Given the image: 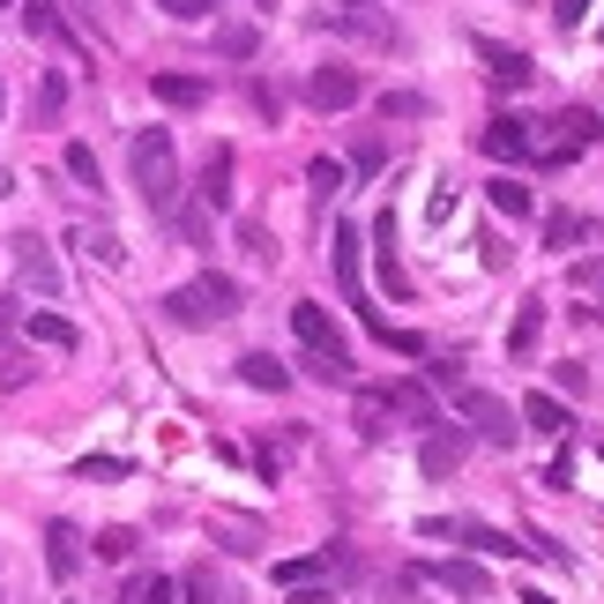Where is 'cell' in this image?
<instances>
[{
  "label": "cell",
  "instance_id": "1",
  "mask_svg": "<svg viewBox=\"0 0 604 604\" xmlns=\"http://www.w3.org/2000/svg\"><path fill=\"white\" fill-rule=\"evenodd\" d=\"M128 179H134V194H142L157 216L179 210V150H173V128H142V134H134V142H128Z\"/></svg>",
  "mask_w": 604,
  "mask_h": 604
},
{
  "label": "cell",
  "instance_id": "2",
  "mask_svg": "<svg viewBox=\"0 0 604 604\" xmlns=\"http://www.w3.org/2000/svg\"><path fill=\"white\" fill-rule=\"evenodd\" d=\"M232 313H239V284L232 276H194V284L165 292V321H179V329H216Z\"/></svg>",
  "mask_w": 604,
  "mask_h": 604
},
{
  "label": "cell",
  "instance_id": "3",
  "mask_svg": "<svg viewBox=\"0 0 604 604\" xmlns=\"http://www.w3.org/2000/svg\"><path fill=\"white\" fill-rule=\"evenodd\" d=\"M455 411L477 426V440H493V448H516V403L508 395H493V389H471V381H455Z\"/></svg>",
  "mask_w": 604,
  "mask_h": 604
},
{
  "label": "cell",
  "instance_id": "4",
  "mask_svg": "<svg viewBox=\"0 0 604 604\" xmlns=\"http://www.w3.org/2000/svg\"><path fill=\"white\" fill-rule=\"evenodd\" d=\"M15 247V276L38 292V299H60V261H52V247H45L38 232H23V239H8Z\"/></svg>",
  "mask_w": 604,
  "mask_h": 604
},
{
  "label": "cell",
  "instance_id": "5",
  "mask_svg": "<svg viewBox=\"0 0 604 604\" xmlns=\"http://www.w3.org/2000/svg\"><path fill=\"white\" fill-rule=\"evenodd\" d=\"M358 97H366L358 68H313V75H306V105H313V112H351Z\"/></svg>",
  "mask_w": 604,
  "mask_h": 604
},
{
  "label": "cell",
  "instance_id": "6",
  "mask_svg": "<svg viewBox=\"0 0 604 604\" xmlns=\"http://www.w3.org/2000/svg\"><path fill=\"white\" fill-rule=\"evenodd\" d=\"M292 329H299V344L313 351V358H351V351H344V329H336V313H329V306L299 299V306H292Z\"/></svg>",
  "mask_w": 604,
  "mask_h": 604
},
{
  "label": "cell",
  "instance_id": "7",
  "mask_svg": "<svg viewBox=\"0 0 604 604\" xmlns=\"http://www.w3.org/2000/svg\"><path fill=\"white\" fill-rule=\"evenodd\" d=\"M463 455H471V433H463V426H433L426 448H418V471H426V477H455V471H463Z\"/></svg>",
  "mask_w": 604,
  "mask_h": 604
},
{
  "label": "cell",
  "instance_id": "8",
  "mask_svg": "<svg viewBox=\"0 0 604 604\" xmlns=\"http://www.w3.org/2000/svg\"><path fill=\"white\" fill-rule=\"evenodd\" d=\"M471 52L477 60H485V75H493V83H530V75H537V60H530V52H522V45H500V38H471Z\"/></svg>",
  "mask_w": 604,
  "mask_h": 604
},
{
  "label": "cell",
  "instance_id": "9",
  "mask_svg": "<svg viewBox=\"0 0 604 604\" xmlns=\"http://www.w3.org/2000/svg\"><path fill=\"white\" fill-rule=\"evenodd\" d=\"M75 567H83L75 522H45V575H52V582H75Z\"/></svg>",
  "mask_w": 604,
  "mask_h": 604
},
{
  "label": "cell",
  "instance_id": "10",
  "mask_svg": "<svg viewBox=\"0 0 604 604\" xmlns=\"http://www.w3.org/2000/svg\"><path fill=\"white\" fill-rule=\"evenodd\" d=\"M597 112H582V105H567L560 112V142H553V150H545V165H567V157H575V150H590V142H597Z\"/></svg>",
  "mask_w": 604,
  "mask_h": 604
},
{
  "label": "cell",
  "instance_id": "11",
  "mask_svg": "<svg viewBox=\"0 0 604 604\" xmlns=\"http://www.w3.org/2000/svg\"><path fill=\"white\" fill-rule=\"evenodd\" d=\"M23 336H31V344H45V351H75L83 344V336H75V321H68V313H23Z\"/></svg>",
  "mask_w": 604,
  "mask_h": 604
},
{
  "label": "cell",
  "instance_id": "12",
  "mask_svg": "<svg viewBox=\"0 0 604 604\" xmlns=\"http://www.w3.org/2000/svg\"><path fill=\"white\" fill-rule=\"evenodd\" d=\"M477 150L485 157H530V120H485Z\"/></svg>",
  "mask_w": 604,
  "mask_h": 604
},
{
  "label": "cell",
  "instance_id": "13",
  "mask_svg": "<svg viewBox=\"0 0 604 604\" xmlns=\"http://www.w3.org/2000/svg\"><path fill=\"white\" fill-rule=\"evenodd\" d=\"M381 395H389V411H395V418H411V426H440V411H433V395L418 389V381H389Z\"/></svg>",
  "mask_w": 604,
  "mask_h": 604
},
{
  "label": "cell",
  "instance_id": "14",
  "mask_svg": "<svg viewBox=\"0 0 604 604\" xmlns=\"http://www.w3.org/2000/svg\"><path fill=\"white\" fill-rule=\"evenodd\" d=\"M239 381L261 389V395H284V389H292V366H276L269 351H247V358H239Z\"/></svg>",
  "mask_w": 604,
  "mask_h": 604
},
{
  "label": "cell",
  "instance_id": "15",
  "mask_svg": "<svg viewBox=\"0 0 604 604\" xmlns=\"http://www.w3.org/2000/svg\"><path fill=\"white\" fill-rule=\"evenodd\" d=\"M522 418H530V433H545V440H567V403L560 395H522Z\"/></svg>",
  "mask_w": 604,
  "mask_h": 604
},
{
  "label": "cell",
  "instance_id": "16",
  "mask_svg": "<svg viewBox=\"0 0 604 604\" xmlns=\"http://www.w3.org/2000/svg\"><path fill=\"white\" fill-rule=\"evenodd\" d=\"M433 582L455 590V597H485V590H493V575H485L477 560H440V567H433Z\"/></svg>",
  "mask_w": 604,
  "mask_h": 604
},
{
  "label": "cell",
  "instance_id": "17",
  "mask_svg": "<svg viewBox=\"0 0 604 604\" xmlns=\"http://www.w3.org/2000/svg\"><path fill=\"white\" fill-rule=\"evenodd\" d=\"M202 202H210V210H232V150H224V142L202 157Z\"/></svg>",
  "mask_w": 604,
  "mask_h": 604
},
{
  "label": "cell",
  "instance_id": "18",
  "mask_svg": "<svg viewBox=\"0 0 604 604\" xmlns=\"http://www.w3.org/2000/svg\"><path fill=\"white\" fill-rule=\"evenodd\" d=\"M374 254H381V284H389L395 299H403L411 284H403V269H395V210H381V216H374Z\"/></svg>",
  "mask_w": 604,
  "mask_h": 604
},
{
  "label": "cell",
  "instance_id": "19",
  "mask_svg": "<svg viewBox=\"0 0 604 604\" xmlns=\"http://www.w3.org/2000/svg\"><path fill=\"white\" fill-rule=\"evenodd\" d=\"M157 105H173V112H194V105H202V97H210V83H202V75H157Z\"/></svg>",
  "mask_w": 604,
  "mask_h": 604
},
{
  "label": "cell",
  "instance_id": "20",
  "mask_svg": "<svg viewBox=\"0 0 604 604\" xmlns=\"http://www.w3.org/2000/svg\"><path fill=\"white\" fill-rule=\"evenodd\" d=\"M23 31H31V38H52V45H75V38H68V23H60V8H52V0H23Z\"/></svg>",
  "mask_w": 604,
  "mask_h": 604
},
{
  "label": "cell",
  "instance_id": "21",
  "mask_svg": "<svg viewBox=\"0 0 604 604\" xmlns=\"http://www.w3.org/2000/svg\"><path fill=\"white\" fill-rule=\"evenodd\" d=\"M389 418H395V411H389V395H381V389H366V395H358V418H351V426H358V440H381V433H389Z\"/></svg>",
  "mask_w": 604,
  "mask_h": 604
},
{
  "label": "cell",
  "instance_id": "22",
  "mask_svg": "<svg viewBox=\"0 0 604 604\" xmlns=\"http://www.w3.org/2000/svg\"><path fill=\"white\" fill-rule=\"evenodd\" d=\"M216 52H224V60H254L261 31H254V23H216Z\"/></svg>",
  "mask_w": 604,
  "mask_h": 604
},
{
  "label": "cell",
  "instance_id": "23",
  "mask_svg": "<svg viewBox=\"0 0 604 604\" xmlns=\"http://www.w3.org/2000/svg\"><path fill=\"white\" fill-rule=\"evenodd\" d=\"M485 194H493V210H500V216H530V210H537V194H530L522 179H493Z\"/></svg>",
  "mask_w": 604,
  "mask_h": 604
},
{
  "label": "cell",
  "instance_id": "24",
  "mask_svg": "<svg viewBox=\"0 0 604 604\" xmlns=\"http://www.w3.org/2000/svg\"><path fill=\"white\" fill-rule=\"evenodd\" d=\"M537 336H545V306H522L516 329H508V351H516V358H530V351H537Z\"/></svg>",
  "mask_w": 604,
  "mask_h": 604
},
{
  "label": "cell",
  "instance_id": "25",
  "mask_svg": "<svg viewBox=\"0 0 604 604\" xmlns=\"http://www.w3.org/2000/svg\"><path fill=\"white\" fill-rule=\"evenodd\" d=\"M128 604H179V582H173V575H134Z\"/></svg>",
  "mask_w": 604,
  "mask_h": 604
},
{
  "label": "cell",
  "instance_id": "26",
  "mask_svg": "<svg viewBox=\"0 0 604 604\" xmlns=\"http://www.w3.org/2000/svg\"><path fill=\"white\" fill-rule=\"evenodd\" d=\"M329 560H336V553H313V560H284V567H276V590H306V582H313V575H321Z\"/></svg>",
  "mask_w": 604,
  "mask_h": 604
},
{
  "label": "cell",
  "instance_id": "27",
  "mask_svg": "<svg viewBox=\"0 0 604 604\" xmlns=\"http://www.w3.org/2000/svg\"><path fill=\"white\" fill-rule=\"evenodd\" d=\"M582 232H590V224H582V216H567V210H553V216H545V247H575Z\"/></svg>",
  "mask_w": 604,
  "mask_h": 604
},
{
  "label": "cell",
  "instance_id": "28",
  "mask_svg": "<svg viewBox=\"0 0 604 604\" xmlns=\"http://www.w3.org/2000/svg\"><path fill=\"white\" fill-rule=\"evenodd\" d=\"M60 105H68V75H45L38 83V120H60Z\"/></svg>",
  "mask_w": 604,
  "mask_h": 604
},
{
  "label": "cell",
  "instance_id": "29",
  "mask_svg": "<svg viewBox=\"0 0 604 604\" xmlns=\"http://www.w3.org/2000/svg\"><path fill=\"white\" fill-rule=\"evenodd\" d=\"M306 179H313V194H336V187H344V165H336V157H313Z\"/></svg>",
  "mask_w": 604,
  "mask_h": 604
},
{
  "label": "cell",
  "instance_id": "30",
  "mask_svg": "<svg viewBox=\"0 0 604 604\" xmlns=\"http://www.w3.org/2000/svg\"><path fill=\"white\" fill-rule=\"evenodd\" d=\"M157 8H165L173 23H202V15H216V8H224V0H157Z\"/></svg>",
  "mask_w": 604,
  "mask_h": 604
},
{
  "label": "cell",
  "instance_id": "31",
  "mask_svg": "<svg viewBox=\"0 0 604 604\" xmlns=\"http://www.w3.org/2000/svg\"><path fill=\"white\" fill-rule=\"evenodd\" d=\"M75 247H83L90 261H120V239H112V232H75Z\"/></svg>",
  "mask_w": 604,
  "mask_h": 604
},
{
  "label": "cell",
  "instance_id": "32",
  "mask_svg": "<svg viewBox=\"0 0 604 604\" xmlns=\"http://www.w3.org/2000/svg\"><path fill=\"white\" fill-rule=\"evenodd\" d=\"M381 112H389V120H418V112H426V97H411V90H389V97H381Z\"/></svg>",
  "mask_w": 604,
  "mask_h": 604
},
{
  "label": "cell",
  "instance_id": "33",
  "mask_svg": "<svg viewBox=\"0 0 604 604\" xmlns=\"http://www.w3.org/2000/svg\"><path fill=\"white\" fill-rule=\"evenodd\" d=\"M68 173L83 179V187H97V157H90V142H68Z\"/></svg>",
  "mask_w": 604,
  "mask_h": 604
},
{
  "label": "cell",
  "instance_id": "34",
  "mask_svg": "<svg viewBox=\"0 0 604 604\" xmlns=\"http://www.w3.org/2000/svg\"><path fill=\"white\" fill-rule=\"evenodd\" d=\"M134 553V530H105V537H97V560H128Z\"/></svg>",
  "mask_w": 604,
  "mask_h": 604
},
{
  "label": "cell",
  "instance_id": "35",
  "mask_svg": "<svg viewBox=\"0 0 604 604\" xmlns=\"http://www.w3.org/2000/svg\"><path fill=\"white\" fill-rule=\"evenodd\" d=\"M590 8H597V0H553V23L575 31V23H590Z\"/></svg>",
  "mask_w": 604,
  "mask_h": 604
},
{
  "label": "cell",
  "instance_id": "36",
  "mask_svg": "<svg viewBox=\"0 0 604 604\" xmlns=\"http://www.w3.org/2000/svg\"><path fill=\"white\" fill-rule=\"evenodd\" d=\"M179 604H216V582L210 575H187V582H179Z\"/></svg>",
  "mask_w": 604,
  "mask_h": 604
},
{
  "label": "cell",
  "instance_id": "37",
  "mask_svg": "<svg viewBox=\"0 0 604 604\" xmlns=\"http://www.w3.org/2000/svg\"><path fill=\"white\" fill-rule=\"evenodd\" d=\"M448 210H455V194H448V187H433V202H426V224H448Z\"/></svg>",
  "mask_w": 604,
  "mask_h": 604
},
{
  "label": "cell",
  "instance_id": "38",
  "mask_svg": "<svg viewBox=\"0 0 604 604\" xmlns=\"http://www.w3.org/2000/svg\"><path fill=\"white\" fill-rule=\"evenodd\" d=\"M83 477H128V463H112V455H90Z\"/></svg>",
  "mask_w": 604,
  "mask_h": 604
},
{
  "label": "cell",
  "instance_id": "39",
  "mask_svg": "<svg viewBox=\"0 0 604 604\" xmlns=\"http://www.w3.org/2000/svg\"><path fill=\"white\" fill-rule=\"evenodd\" d=\"M8 329H15V299H0V336H8Z\"/></svg>",
  "mask_w": 604,
  "mask_h": 604
},
{
  "label": "cell",
  "instance_id": "40",
  "mask_svg": "<svg viewBox=\"0 0 604 604\" xmlns=\"http://www.w3.org/2000/svg\"><path fill=\"white\" fill-rule=\"evenodd\" d=\"M522 604H560V597H545V590H530V597H522Z\"/></svg>",
  "mask_w": 604,
  "mask_h": 604
},
{
  "label": "cell",
  "instance_id": "41",
  "mask_svg": "<svg viewBox=\"0 0 604 604\" xmlns=\"http://www.w3.org/2000/svg\"><path fill=\"white\" fill-rule=\"evenodd\" d=\"M0 112H8V90H0Z\"/></svg>",
  "mask_w": 604,
  "mask_h": 604
},
{
  "label": "cell",
  "instance_id": "42",
  "mask_svg": "<svg viewBox=\"0 0 604 604\" xmlns=\"http://www.w3.org/2000/svg\"><path fill=\"white\" fill-rule=\"evenodd\" d=\"M254 8H276V0H254Z\"/></svg>",
  "mask_w": 604,
  "mask_h": 604
},
{
  "label": "cell",
  "instance_id": "43",
  "mask_svg": "<svg viewBox=\"0 0 604 604\" xmlns=\"http://www.w3.org/2000/svg\"><path fill=\"white\" fill-rule=\"evenodd\" d=\"M0 194H8V179H0Z\"/></svg>",
  "mask_w": 604,
  "mask_h": 604
},
{
  "label": "cell",
  "instance_id": "44",
  "mask_svg": "<svg viewBox=\"0 0 604 604\" xmlns=\"http://www.w3.org/2000/svg\"><path fill=\"white\" fill-rule=\"evenodd\" d=\"M0 8H8V0H0Z\"/></svg>",
  "mask_w": 604,
  "mask_h": 604
}]
</instances>
